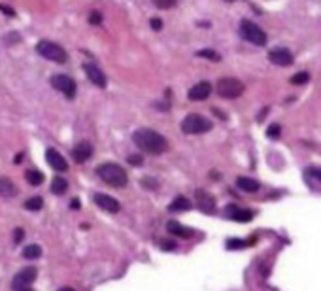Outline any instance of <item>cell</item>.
<instances>
[{"mask_svg":"<svg viewBox=\"0 0 321 291\" xmlns=\"http://www.w3.org/2000/svg\"><path fill=\"white\" fill-rule=\"evenodd\" d=\"M132 140L138 146L142 151L146 153H151V155H160L168 150V142L166 138L157 132V130L151 129H138L134 134H132Z\"/></svg>","mask_w":321,"mask_h":291,"instance_id":"1","label":"cell"},{"mask_svg":"<svg viewBox=\"0 0 321 291\" xmlns=\"http://www.w3.org/2000/svg\"><path fill=\"white\" fill-rule=\"evenodd\" d=\"M96 174H98V178L102 182H106L112 187H125L128 183L127 172L119 165H116V163H102L96 168Z\"/></svg>","mask_w":321,"mask_h":291,"instance_id":"2","label":"cell"},{"mask_svg":"<svg viewBox=\"0 0 321 291\" xmlns=\"http://www.w3.org/2000/svg\"><path fill=\"white\" fill-rule=\"evenodd\" d=\"M36 51L42 55L43 59L53 61V63H61L63 65V63L68 61L66 51H64L59 43L51 42V40H40V42L36 43Z\"/></svg>","mask_w":321,"mask_h":291,"instance_id":"3","label":"cell"},{"mask_svg":"<svg viewBox=\"0 0 321 291\" xmlns=\"http://www.w3.org/2000/svg\"><path fill=\"white\" fill-rule=\"evenodd\" d=\"M212 127H214L212 121L201 114H189L182 121V130L185 134H204V132L212 130Z\"/></svg>","mask_w":321,"mask_h":291,"instance_id":"4","label":"cell"},{"mask_svg":"<svg viewBox=\"0 0 321 291\" xmlns=\"http://www.w3.org/2000/svg\"><path fill=\"white\" fill-rule=\"evenodd\" d=\"M217 95L223 98H238L244 93V83L236 78H221L217 82Z\"/></svg>","mask_w":321,"mask_h":291,"instance_id":"5","label":"cell"},{"mask_svg":"<svg viewBox=\"0 0 321 291\" xmlns=\"http://www.w3.org/2000/svg\"><path fill=\"white\" fill-rule=\"evenodd\" d=\"M240 34H242L244 40L255 43V45H265L267 43V34H265V31L253 21L244 19V21L240 23Z\"/></svg>","mask_w":321,"mask_h":291,"instance_id":"6","label":"cell"},{"mask_svg":"<svg viewBox=\"0 0 321 291\" xmlns=\"http://www.w3.org/2000/svg\"><path fill=\"white\" fill-rule=\"evenodd\" d=\"M51 85L57 89V91H61L63 95H66L68 98H74L76 97V91H78V87H76V82L70 78V76H64V74H55L51 80Z\"/></svg>","mask_w":321,"mask_h":291,"instance_id":"7","label":"cell"},{"mask_svg":"<svg viewBox=\"0 0 321 291\" xmlns=\"http://www.w3.org/2000/svg\"><path fill=\"white\" fill-rule=\"evenodd\" d=\"M36 276H38V272L34 267H27V269H23L17 272V276L13 278V290L19 291V290H25V288H29L32 282L36 280Z\"/></svg>","mask_w":321,"mask_h":291,"instance_id":"8","label":"cell"},{"mask_svg":"<svg viewBox=\"0 0 321 291\" xmlns=\"http://www.w3.org/2000/svg\"><path fill=\"white\" fill-rule=\"evenodd\" d=\"M83 70H85L87 78H89V82H91L93 85L100 87V89H104V87H106V83H108L106 74H104V72H102V70H100L96 65H93V63H87V65L83 66Z\"/></svg>","mask_w":321,"mask_h":291,"instance_id":"9","label":"cell"},{"mask_svg":"<svg viewBox=\"0 0 321 291\" xmlns=\"http://www.w3.org/2000/svg\"><path fill=\"white\" fill-rule=\"evenodd\" d=\"M268 59L270 63L276 66H291L293 65V53L285 49V47H276L268 53Z\"/></svg>","mask_w":321,"mask_h":291,"instance_id":"10","label":"cell"},{"mask_svg":"<svg viewBox=\"0 0 321 291\" xmlns=\"http://www.w3.org/2000/svg\"><path fill=\"white\" fill-rule=\"evenodd\" d=\"M195 199H197V206L206 212V214H214L215 212V199L208 191L204 189H197L195 191Z\"/></svg>","mask_w":321,"mask_h":291,"instance_id":"11","label":"cell"},{"mask_svg":"<svg viewBox=\"0 0 321 291\" xmlns=\"http://www.w3.org/2000/svg\"><path fill=\"white\" fill-rule=\"evenodd\" d=\"M95 203L98 208H102L104 212H110V214H118L119 210H121V205H119L118 201L106 193H96Z\"/></svg>","mask_w":321,"mask_h":291,"instance_id":"12","label":"cell"},{"mask_svg":"<svg viewBox=\"0 0 321 291\" xmlns=\"http://www.w3.org/2000/svg\"><path fill=\"white\" fill-rule=\"evenodd\" d=\"M45 159H47V163L53 166L55 170H59V172L68 170V163H66V159H64L57 150H53V148H49V150L45 151Z\"/></svg>","mask_w":321,"mask_h":291,"instance_id":"13","label":"cell"},{"mask_svg":"<svg viewBox=\"0 0 321 291\" xmlns=\"http://www.w3.org/2000/svg\"><path fill=\"white\" fill-rule=\"evenodd\" d=\"M212 95V85L208 82H199L197 85H193L189 89V98L191 100H206Z\"/></svg>","mask_w":321,"mask_h":291,"instance_id":"14","label":"cell"},{"mask_svg":"<svg viewBox=\"0 0 321 291\" xmlns=\"http://www.w3.org/2000/svg\"><path fill=\"white\" fill-rule=\"evenodd\" d=\"M91 155H93V146L89 142H80L74 150H72V157L78 163H85Z\"/></svg>","mask_w":321,"mask_h":291,"instance_id":"15","label":"cell"},{"mask_svg":"<svg viewBox=\"0 0 321 291\" xmlns=\"http://www.w3.org/2000/svg\"><path fill=\"white\" fill-rule=\"evenodd\" d=\"M227 216L235 221H249L253 214L246 208H238V206H227Z\"/></svg>","mask_w":321,"mask_h":291,"instance_id":"16","label":"cell"},{"mask_svg":"<svg viewBox=\"0 0 321 291\" xmlns=\"http://www.w3.org/2000/svg\"><path fill=\"white\" fill-rule=\"evenodd\" d=\"M166 229H168V233L174 235V237L189 238L193 235L191 229H187V227L182 225V223H178V221H168V223H166Z\"/></svg>","mask_w":321,"mask_h":291,"instance_id":"17","label":"cell"},{"mask_svg":"<svg viewBox=\"0 0 321 291\" xmlns=\"http://www.w3.org/2000/svg\"><path fill=\"white\" fill-rule=\"evenodd\" d=\"M17 195V187L11 182L10 178H0V197L4 199H11Z\"/></svg>","mask_w":321,"mask_h":291,"instance_id":"18","label":"cell"},{"mask_svg":"<svg viewBox=\"0 0 321 291\" xmlns=\"http://www.w3.org/2000/svg\"><path fill=\"white\" fill-rule=\"evenodd\" d=\"M236 185H238L242 191H246V193H255L257 189H259V182L253 180V178H246V176H240V178L236 180Z\"/></svg>","mask_w":321,"mask_h":291,"instance_id":"19","label":"cell"},{"mask_svg":"<svg viewBox=\"0 0 321 291\" xmlns=\"http://www.w3.org/2000/svg\"><path fill=\"white\" fill-rule=\"evenodd\" d=\"M168 210L170 212H187V210H191V203H189V199H185L183 195H180V197H176L170 203Z\"/></svg>","mask_w":321,"mask_h":291,"instance_id":"20","label":"cell"},{"mask_svg":"<svg viewBox=\"0 0 321 291\" xmlns=\"http://www.w3.org/2000/svg\"><path fill=\"white\" fill-rule=\"evenodd\" d=\"M25 178H27V182L31 183V185H40L43 182V174L40 170H36V168H29L25 172Z\"/></svg>","mask_w":321,"mask_h":291,"instance_id":"21","label":"cell"},{"mask_svg":"<svg viewBox=\"0 0 321 291\" xmlns=\"http://www.w3.org/2000/svg\"><path fill=\"white\" fill-rule=\"evenodd\" d=\"M68 189V182L63 180V178H53V182H51V193L53 195H63L64 191Z\"/></svg>","mask_w":321,"mask_h":291,"instance_id":"22","label":"cell"},{"mask_svg":"<svg viewBox=\"0 0 321 291\" xmlns=\"http://www.w3.org/2000/svg\"><path fill=\"white\" fill-rule=\"evenodd\" d=\"M23 255L27 259H38L42 255V248L38 244H31V246H27V248L23 249Z\"/></svg>","mask_w":321,"mask_h":291,"instance_id":"23","label":"cell"},{"mask_svg":"<svg viewBox=\"0 0 321 291\" xmlns=\"http://www.w3.org/2000/svg\"><path fill=\"white\" fill-rule=\"evenodd\" d=\"M42 206H43L42 197H32V199H29V201L25 203V208L31 210V212H38V210H42Z\"/></svg>","mask_w":321,"mask_h":291,"instance_id":"24","label":"cell"},{"mask_svg":"<svg viewBox=\"0 0 321 291\" xmlns=\"http://www.w3.org/2000/svg\"><path fill=\"white\" fill-rule=\"evenodd\" d=\"M197 57H204L210 61H221V57L215 53L214 49H201V51H197Z\"/></svg>","mask_w":321,"mask_h":291,"instance_id":"25","label":"cell"},{"mask_svg":"<svg viewBox=\"0 0 321 291\" xmlns=\"http://www.w3.org/2000/svg\"><path fill=\"white\" fill-rule=\"evenodd\" d=\"M308 80H310L308 72H300V74H295L291 78V83H293V85H302V83H306Z\"/></svg>","mask_w":321,"mask_h":291,"instance_id":"26","label":"cell"},{"mask_svg":"<svg viewBox=\"0 0 321 291\" xmlns=\"http://www.w3.org/2000/svg\"><path fill=\"white\" fill-rule=\"evenodd\" d=\"M159 10H168V8H174L178 0H151Z\"/></svg>","mask_w":321,"mask_h":291,"instance_id":"27","label":"cell"},{"mask_svg":"<svg viewBox=\"0 0 321 291\" xmlns=\"http://www.w3.org/2000/svg\"><path fill=\"white\" fill-rule=\"evenodd\" d=\"M246 246V242L244 240H240V238H231L229 242H227V248L229 249H240Z\"/></svg>","mask_w":321,"mask_h":291,"instance_id":"28","label":"cell"},{"mask_svg":"<svg viewBox=\"0 0 321 291\" xmlns=\"http://www.w3.org/2000/svg\"><path fill=\"white\" fill-rule=\"evenodd\" d=\"M89 23H91V25H100V23H102V13L93 11V13L89 15Z\"/></svg>","mask_w":321,"mask_h":291,"instance_id":"29","label":"cell"},{"mask_svg":"<svg viewBox=\"0 0 321 291\" xmlns=\"http://www.w3.org/2000/svg\"><path fill=\"white\" fill-rule=\"evenodd\" d=\"M267 134L270 138H278L280 136V125H270L267 130Z\"/></svg>","mask_w":321,"mask_h":291,"instance_id":"30","label":"cell"},{"mask_svg":"<svg viewBox=\"0 0 321 291\" xmlns=\"http://www.w3.org/2000/svg\"><path fill=\"white\" fill-rule=\"evenodd\" d=\"M306 174H310L312 178H316V180H320V182H321V168H318V166H312V168H308V170H306Z\"/></svg>","mask_w":321,"mask_h":291,"instance_id":"31","label":"cell"},{"mask_svg":"<svg viewBox=\"0 0 321 291\" xmlns=\"http://www.w3.org/2000/svg\"><path fill=\"white\" fill-rule=\"evenodd\" d=\"M128 163L134 165V166H140L144 163V159H142V155H128Z\"/></svg>","mask_w":321,"mask_h":291,"instance_id":"32","label":"cell"},{"mask_svg":"<svg viewBox=\"0 0 321 291\" xmlns=\"http://www.w3.org/2000/svg\"><path fill=\"white\" fill-rule=\"evenodd\" d=\"M150 25H151L153 31H160V29H162V21H160L159 17H153V19L150 21Z\"/></svg>","mask_w":321,"mask_h":291,"instance_id":"33","label":"cell"},{"mask_svg":"<svg viewBox=\"0 0 321 291\" xmlns=\"http://www.w3.org/2000/svg\"><path fill=\"white\" fill-rule=\"evenodd\" d=\"M21 240H23V229H15V231H13V242L19 244Z\"/></svg>","mask_w":321,"mask_h":291,"instance_id":"34","label":"cell"},{"mask_svg":"<svg viewBox=\"0 0 321 291\" xmlns=\"http://www.w3.org/2000/svg\"><path fill=\"white\" fill-rule=\"evenodd\" d=\"M0 11H2V13H6V15H10V17H13V15H15V11L11 10V8H8V6H4V4H0Z\"/></svg>","mask_w":321,"mask_h":291,"instance_id":"35","label":"cell"},{"mask_svg":"<svg viewBox=\"0 0 321 291\" xmlns=\"http://www.w3.org/2000/svg\"><path fill=\"white\" fill-rule=\"evenodd\" d=\"M160 248H162V249H174V248H176V244H174V242H166V240H164V242H160Z\"/></svg>","mask_w":321,"mask_h":291,"instance_id":"36","label":"cell"},{"mask_svg":"<svg viewBox=\"0 0 321 291\" xmlns=\"http://www.w3.org/2000/svg\"><path fill=\"white\" fill-rule=\"evenodd\" d=\"M144 185L153 189V187H157V182H151V178H144Z\"/></svg>","mask_w":321,"mask_h":291,"instance_id":"37","label":"cell"},{"mask_svg":"<svg viewBox=\"0 0 321 291\" xmlns=\"http://www.w3.org/2000/svg\"><path fill=\"white\" fill-rule=\"evenodd\" d=\"M80 201H78V199H74V201H72V203H70V208H72V210H78V208H80Z\"/></svg>","mask_w":321,"mask_h":291,"instance_id":"38","label":"cell"},{"mask_svg":"<svg viewBox=\"0 0 321 291\" xmlns=\"http://www.w3.org/2000/svg\"><path fill=\"white\" fill-rule=\"evenodd\" d=\"M61 291H74V290H72V288H63Z\"/></svg>","mask_w":321,"mask_h":291,"instance_id":"39","label":"cell"},{"mask_svg":"<svg viewBox=\"0 0 321 291\" xmlns=\"http://www.w3.org/2000/svg\"><path fill=\"white\" fill-rule=\"evenodd\" d=\"M19 291H32L31 288H25V290H19Z\"/></svg>","mask_w":321,"mask_h":291,"instance_id":"40","label":"cell"},{"mask_svg":"<svg viewBox=\"0 0 321 291\" xmlns=\"http://www.w3.org/2000/svg\"><path fill=\"white\" fill-rule=\"evenodd\" d=\"M227 2H233V0H227Z\"/></svg>","mask_w":321,"mask_h":291,"instance_id":"41","label":"cell"}]
</instances>
